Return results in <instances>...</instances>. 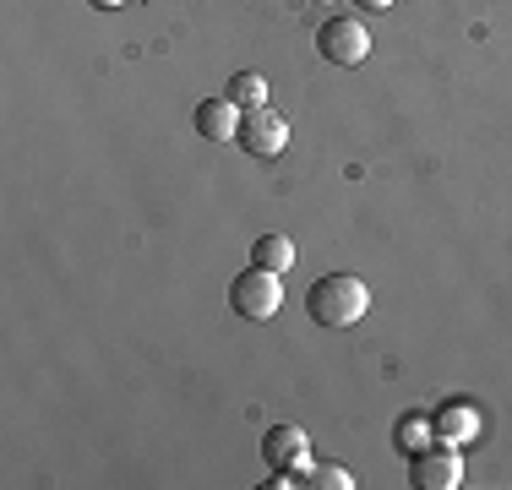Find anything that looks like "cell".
I'll return each mask as SVG.
<instances>
[{
  "label": "cell",
  "instance_id": "obj_1",
  "mask_svg": "<svg viewBox=\"0 0 512 490\" xmlns=\"http://www.w3.org/2000/svg\"><path fill=\"white\" fill-rule=\"evenodd\" d=\"M306 311L316 327H355L365 311H371V289H365V278L355 273H327L316 278V284L306 289Z\"/></svg>",
  "mask_w": 512,
  "mask_h": 490
},
{
  "label": "cell",
  "instance_id": "obj_2",
  "mask_svg": "<svg viewBox=\"0 0 512 490\" xmlns=\"http://www.w3.org/2000/svg\"><path fill=\"white\" fill-rule=\"evenodd\" d=\"M229 305H235V316H246V322H267V316L284 305V284H278V273H267V267H246V273L229 284Z\"/></svg>",
  "mask_w": 512,
  "mask_h": 490
},
{
  "label": "cell",
  "instance_id": "obj_3",
  "mask_svg": "<svg viewBox=\"0 0 512 490\" xmlns=\"http://www.w3.org/2000/svg\"><path fill=\"white\" fill-rule=\"evenodd\" d=\"M316 55H322L327 66H360V60L371 55V28H365L360 17L322 22V33H316Z\"/></svg>",
  "mask_w": 512,
  "mask_h": 490
},
{
  "label": "cell",
  "instance_id": "obj_4",
  "mask_svg": "<svg viewBox=\"0 0 512 490\" xmlns=\"http://www.w3.org/2000/svg\"><path fill=\"white\" fill-rule=\"evenodd\" d=\"M409 485H420V490H458L463 485V447L436 441V447L414 452V458H409Z\"/></svg>",
  "mask_w": 512,
  "mask_h": 490
},
{
  "label": "cell",
  "instance_id": "obj_5",
  "mask_svg": "<svg viewBox=\"0 0 512 490\" xmlns=\"http://www.w3.org/2000/svg\"><path fill=\"white\" fill-rule=\"evenodd\" d=\"M240 147H246L251 158H278L289 147V126H284V115H273V109H246L240 115Z\"/></svg>",
  "mask_w": 512,
  "mask_h": 490
},
{
  "label": "cell",
  "instance_id": "obj_6",
  "mask_svg": "<svg viewBox=\"0 0 512 490\" xmlns=\"http://www.w3.org/2000/svg\"><path fill=\"white\" fill-rule=\"evenodd\" d=\"M262 458H267V469H278V474H306L311 469V436L300 431V425H273V431L262 436Z\"/></svg>",
  "mask_w": 512,
  "mask_h": 490
},
{
  "label": "cell",
  "instance_id": "obj_7",
  "mask_svg": "<svg viewBox=\"0 0 512 490\" xmlns=\"http://www.w3.org/2000/svg\"><path fill=\"white\" fill-rule=\"evenodd\" d=\"M431 425H436V441H447V447H469V441L480 436V409L463 403V398H447L442 409L431 414Z\"/></svg>",
  "mask_w": 512,
  "mask_h": 490
},
{
  "label": "cell",
  "instance_id": "obj_8",
  "mask_svg": "<svg viewBox=\"0 0 512 490\" xmlns=\"http://www.w3.org/2000/svg\"><path fill=\"white\" fill-rule=\"evenodd\" d=\"M240 115H246V109L229 104V98H202L197 104V131L207 142H235L240 137Z\"/></svg>",
  "mask_w": 512,
  "mask_h": 490
},
{
  "label": "cell",
  "instance_id": "obj_9",
  "mask_svg": "<svg viewBox=\"0 0 512 490\" xmlns=\"http://www.w3.org/2000/svg\"><path fill=\"white\" fill-rule=\"evenodd\" d=\"M393 447L404 452V458H414V452H425V447H436V425H431V414H404V420L393 425Z\"/></svg>",
  "mask_w": 512,
  "mask_h": 490
},
{
  "label": "cell",
  "instance_id": "obj_10",
  "mask_svg": "<svg viewBox=\"0 0 512 490\" xmlns=\"http://www.w3.org/2000/svg\"><path fill=\"white\" fill-rule=\"evenodd\" d=\"M251 262L267 267V273H289V267H295V240L289 235H256Z\"/></svg>",
  "mask_w": 512,
  "mask_h": 490
},
{
  "label": "cell",
  "instance_id": "obj_11",
  "mask_svg": "<svg viewBox=\"0 0 512 490\" xmlns=\"http://www.w3.org/2000/svg\"><path fill=\"white\" fill-rule=\"evenodd\" d=\"M224 98H229V104H240V109H262L267 104V77H262V71H235Z\"/></svg>",
  "mask_w": 512,
  "mask_h": 490
},
{
  "label": "cell",
  "instance_id": "obj_12",
  "mask_svg": "<svg viewBox=\"0 0 512 490\" xmlns=\"http://www.w3.org/2000/svg\"><path fill=\"white\" fill-rule=\"evenodd\" d=\"M306 485H316V490H355V474H349L344 463H311Z\"/></svg>",
  "mask_w": 512,
  "mask_h": 490
},
{
  "label": "cell",
  "instance_id": "obj_13",
  "mask_svg": "<svg viewBox=\"0 0 512 490\" xmlns=\"http://www.w3.org/2000/svg\"><path fill=\"white\" fill-rule=\"evenodd\" d=\"M355 6H365V11H387L393 0H355Z\"/></svg>",
  "mask_w": 512,
  "mask_h": 490
},
{
  "label": "cell",
  "instance_id": "obj_14",
  "mask_svg": "<svg viewBox=\"0 0 512 490\" xmlns=\"http://www.w3.org/2000/svg\"><path fill=\"white\" fill-rule=\"evenodd\" d=\"M88 6H99V11H120L126 0H88Z\"/></svg>",
  "mask_w": 512,
  "mask_h": 490
},
{
  "label": "cell",
  "instance_id": "obj_15",
  "mask_svg": "<svg viewBox=\"0 0 512 490\" xmlns=\"http://www.w3.org/2000/svg\"><path fill=\"white\" fill-rule=\"evenodd\" d=\"M316 6H338V0H316Z\"/></svg>",
  "mask_w": 512,
  "mask_h": 490
}]
</instances>
